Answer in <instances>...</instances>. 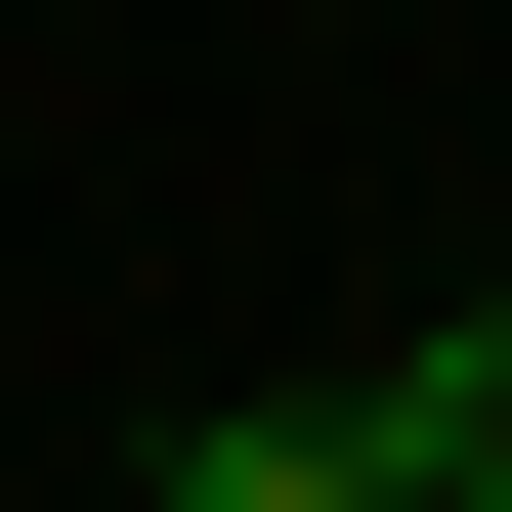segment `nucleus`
Instances as JSON below:
<instances>
[{"label":"nucleus","instance_id":"f257e3e1","mask_svg":"<svg viewBox=\"0 0 512 512\" xmlns=\"http://www.w3.org/2000/svg\"><path fill=\"white\" fill-rule=\"evenodd\" d=\"M342 470H384V512H512V299H470V342H384V384H342Z\"/></svg>","mask_w":512,"mask_h":512},{"label":"nucleus","instance_id":"f03ea898","mask_svg":"<svg viewBox=\"0 0 512 512\" xmlns=\"http://www.w3.org/2000/svg\"><path fill=\"white\" fill-rule=\"evenodd\" d=\"M171 512H384V470H342V384H299V427L214 384V427H171Z\"/></svg>","mask_w":512,"mask_h":512}]
</instances>
